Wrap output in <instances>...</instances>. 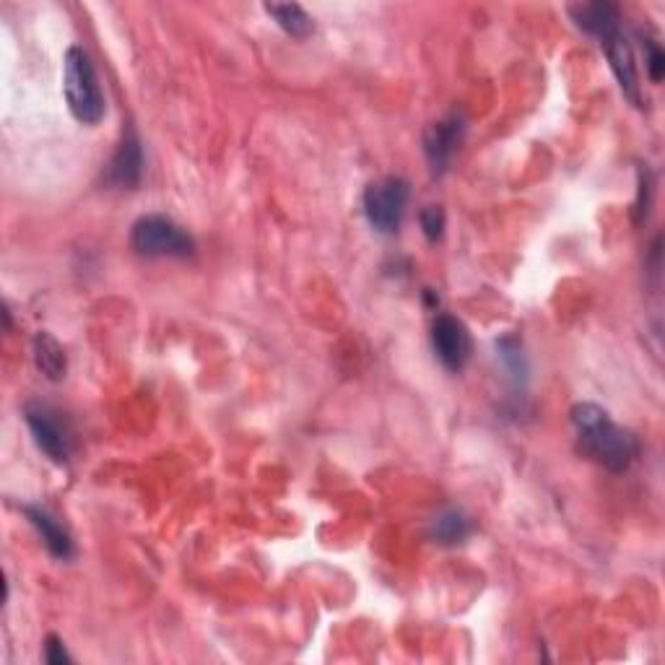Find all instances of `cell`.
<instances>
[{
  "mask_svg": "<svg viewBox=\"0 0 665 665\" xmlns=\"http://www.w3.org/2000/svg\"><path fill=\"white\" fill-rule=\"evenodd\" d=\"M24 515L34 525V530L39 533L42 540H45L47 551H50L55 559H71L73 557V551H75L73 549V538H71V533H68L58 523V517H52L45 508H34V504L24 508Z\"/></svg>",
  "mask_w": 665,
  "mask_h": 665,
  "instance_id": "obj_11",
  "label": "cell"
},
{
  "mask_svg": "<svg viewBox=\"0 0 665 665\" xmlns=\"http://www.w3.org/2000/svg\"><path fill=\"white\" fill-rule=\"evenodd\" d=\"M141 175H143L141 141H138L136 130L128 128L122 133V141L117 143L113 159H109L104 179H107L113 187H120V190H130V187L141 183Z\"/></svg>",
  "mask_w": 665,
  "mask_h": 665,
  "instance_id": "obj_8",
  "label": "cell"
},
{
  "mask_svg": "<svg viewBox=\"0 0 665 665\" xmlns=\"http://www.w3.org/2000/svg\"><path fill=\"white\" fill-rule=\"evenodd\" d=\"M45 663H50V665H66V663H73V657L68 655L66 644H62L60 637L50 634V637H47V640H45Z\"/></svg>",
  "mask_w": 665,
  "mask_h": 665,
  "instance_id": "obj_18",
  "label": "cell"
},
{
  "mask_svg": "<svg viewBox=\"0 0 665 665\" xmlns=\"http://www.w3.org/2000/svg\"><path fill=\"white\" fill-rule=\"evenodd\" d=\"M421 229H424L427 240L436 242L442 237V229H445V211L440 206H427L421 211Z\"/></svg>",
  "mask_w": 665,
  "mask_h": 665,
  "instance_id": "obj_17",
  "label": "cell"
},
{
  "mask_svg": "<svg viewBox=\"0 0 665 665\" xmlns=\"http://www.w3.org/2000/svg\"><path fill=\"white\" fill-rule=\"evenodd\" d=\"M642 50H644V68H648L650 81L661 83L665 75V52L653 37L642 39Z\"/></svg>",
  "mask_w": 665,
  "mask_h": 665,
  "instance_id": "obj_15",
  "label": "cell"
},
{
  "mask_svg": "<svg viewBox=\"0 0 665 665\" xmlns=\"http://www.w3.org/2000/svg\"><path fill=\"white\" fill-rule=\"evenodd\" d=\"M34 364H37V370L45 374L47 380H60L66 377L68 362H66V351H62V346L55 341L50 332H37L34 336Z\"/></svg>",
  "mask_w": 665,
  "mask_h": 665,
  "instance_id": "obj_12",
  "label": "cell"
},
{
  "mask_svg": "<svg viewBox=\"0 0 665 665\" xmlns=\"http://www.w3.org/2000/svg\"><path fill=\"white\" fill-rule=\"evenodd\" d=\"M570 16L574 19V24L580 26L582 32L593 34L600 42L619 34V9L614 3H603V0H595V3H578L570 5Z\"/></svg>",
  "mask_w": 665,
  "mask_h": 665,
  "instance_id": "obj_10",
  "label": "cell"
},
{
  "mask_svg": "<svg viewBox=\"0 0 665 665\" xmlns=\"http://www.w3.org/2000/svg\"><path fill=\"white\" fill-rule=\"evenodd\" d=\"M24 419L42 453L50 457L52 463H68V457H71V429L60 419V413L52 406L34 400V404H26Z\"/></svg>",
  "mask_w": 665,
  "mask_h": 665,
  "instance_id": "obj_5",
  "label": "cell"
},
{
  "mask_svg": "<svg viewBox=\"0 0 665 665\" xmlns=\"http://www.w3.org/2000/svg\"><path fill=\"white\" fill-rule=\"evenodd\" d=\"M650 203H653V172L648 166H640V190H637V206H634V221H640L648 217Z\"/></svg>",
  "mask_w": 665,
  "mask_h": 665,
  "instance_id": "obj_16",
  "label": "cell"
},
{
  "mask_svg": "<svg viewBox=\"0 0 665 665\" xmlns=\"http://www.w3.org/2000/svg\"><path fill=\"white\" fill-rule=\"evenodd\" d=\"M600 45H603V52H606L608 62H611V71L616 75V81H619L623 96H627L632 104H637V107H642L640 75H637L634 55H632V47H629L627 37H621V32H619V34H614V37L603 39Z\"/></svg>",
  "mask_w": 665,
  "mask_h": 665,
  "instance_id": "obj_9",
  "label": "cell"
},
{
  "mask_svg": "<svg viewBox=\"0 0 665 665\" xmlns=\"http://www.w3.org/2000/svg\"><path fill=\"white\" fill-rule=\"evenodd\" d=\"M470 533H474V523H470V517L463 510L440 512L432 523V538L442 546L463 544Z\"/></svg>",
  "mask_w": 665,
  "mask_h": 665,
  "instance_id": "obj_13",
  "label": "cell"
},
{
  "mask_svg": "<svg viewBox=\"0 0 665 665\" xmlns=\"http://www.w3.org/2000/svg\"><path fill=\"white\" fill-rule=\"evenodd\" d=\"M463 130H466V125H463V117L457 113L442 117L427 130L424 154L429 159V166H432V175L440 177L447 170V164L453 162L457 145L463 141Z\"/></svg>",
  "mask_w": 665,
  "mask_h": 665,
  "instance_id": "obj_7",
  "label": "cell"
},
{
  "mask_svg": "<svg viewBox=\"0 0 665 665\" xmlns=\"http://www.w3.org/2000/svg\"><path fill=\"white\" fill-rule=\"evenodd\" d=\"M408 206V183L400 177H383L364 190V217L380 234H395L404 224Z\"/></svg>",
  "mask_w": 665,
  "mask_h": 665,
  "instance_id": "obj_4",
  "label": "cell"
},
{
  "mask_svg": "<svg viewBox=\"0 0 665 665\" xmlns=\"http://www.w3.org/2000/svg\"><path fill=\"white\" fill-rule=\"evenodd\" d=\"M432 346L440 364L447 372H463L466 364L470 362V353H474V341H470V332L453 315H436L432 325Z\"/></svg>",
  "mask_w": 665,
  "mask_h": 665,
  "instance_id": "obj_6",
  "label": "cell"
},
{
  "mask_svg": "<svg viewBox=\"0 0 665 665\" xmlns=\"http://www.w3.org/2000/svg\"><path fill=\"white\" fill-rule=\"evenodd\" d=\"M572 427L578 442L591 460L598 466L623 474L640 457V440L634 432L614 424L606 408L595 404H578L572 408Z\"/></svg>",
  "mask_w": 665,
  "mask_h": 665,
  "instance_id": "obj_1",
  "label": "cell"
},
{
  "mask_svg": "<svg viewBox=\"0 0 665 665\" xmlns=\"http://www.w3.org/2000/svg\"><path fill=\"white\" fill-rule=\"evenodd\" d=\"M268 16H273L276 24L281 26L283 32L291 34V37L302 39L312 34V19L310 13L296 3H266L262 5Z\"/></svg>",
  "mask_w": 665,
  "mask_h": 665,
  "instance_id": "obj_14",
  "label": "cell"
},
{
  "mask_svg": "<svg viewBox=\"0 0 665 665\" xmlns=\"http://www.w3.org/2000/svg\"><path fill=\"white\" fill-rule=\"evenodd\" d=\"M130 245L145 258H190L196 253V240L177 221L159 217V213L136 221Z\"/></svg>",
  "mask_w": 665,
  "mask_h": 665,
  "instance_id": "obj_3",
  "label": "cell"
},
{
  "mask_svg": "<svg viewBox=\"0 0 665 665\" xmlns=\"http://www.w3.org/2000/svg\"><path fill=\"white\" fill-rule=\"evenodd\" d=\"M62 92L71 115L81 125H100L104 117V96L96 79L94 62L86 50L71 47L62 60Z\"/></svg>",
  "mask_w": 665,
  "mask_h": 665,
  "instance_id": "obj_2",
  "label": "cell"
}]
</instances>
